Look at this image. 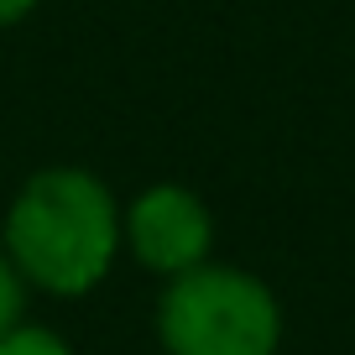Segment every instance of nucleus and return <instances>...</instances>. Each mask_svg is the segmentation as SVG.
Masks as SVG:
<instances>
[{"label": "nucleus", "instance_id": "6", "mask_svg": "<svg viewBox=\"0 0 355 355\" xmlns=\"http://www.w3.org/2000/svg\"><path fill=\"white\" fill-rule=\"evenodd\" d=\"M42 0H0V26H16V21H26V16L37 11Z\"/></svg>", "mask_w": 355, "mask_h": 355}, {"label": "nucleus", "instance_id": "2", "mask_svg": "<svg viewBox=\"0 0 355 355\" xmlns=\"http://www.w3.org/2000/svg\"><path fill=\"white\" fill-rule=\"evenodd\" d=\"M157 345L162 355H277L282 303L245 266L204 261L162 288Z\"/></svg>", "mask_w": 355, "mask_h": 355}, {"label": "nucleus", "instance_id": "1", "mask_svg": "<svg viewBox=\"0 0 355 355\" xmlns=\"http://www.w3.org/2000/svg\"><path fill=\"white\" fill-rule=\"evenodd\" d=\"M0 251L26 288L47 298H84L121 256V204L110 183L84 167H42L6 209Z\"/></svg>", "mask_w": 355, "mask_h": 355}, {"label": "nucleus", "instance_id": "3", "mask_svg": "<svg viewBox=\"0 0 355 355\" xmlns=\"http://www.w3.org/2000/svg\"><path fill=\"white\" fill-rule=\"evenodd\" d=\"M121 245L152 277L173 282L209 261L214 251V214L183 183H152L121 209Z\"/></svg>", "mask_w": 355, "mask_h": 355}, {"label": "nucleus", "instance_id": "5", "mask_svg": "<svg viewBox=\"0 0 355 355\" xmlns=\"http://www.w3.org/2000/svg\"><path fill=\"white\" fill-rule=\"evenodd\" d=\"M26 293H32V288L21 282V272L11 266V256L0 251V334L26 319Z\"/></svg>", "mask_w": 355, "mask_h": 355}, {"label": "nucleus", "instance_id": "4", "mask_svg": "<svg viewBox=\"0 0 355 355\" xmlns=\"http://www.w3.org/2000/svg\"><path fill=\"white\" fill-rule=\"evenodd\" d=\"M0 355H73L68 350V340L58 329H47V324H11V329L0 334Z\"/></svg>", "mask_w": 355, "mask_h": 355}]
</instances>
